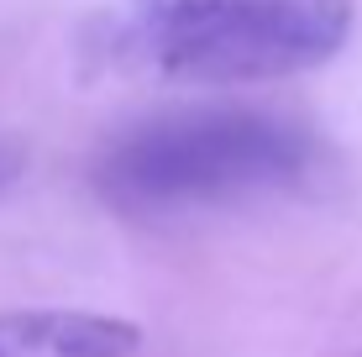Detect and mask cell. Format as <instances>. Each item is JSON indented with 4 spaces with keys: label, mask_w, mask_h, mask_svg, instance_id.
Masks as SVG:
<instances>
[{
    "label": "cell",
    "mask_w": 362,
    "mask_h": 357,
    "mask_svg": "<svg viewBox=\"0 0 362 357\" xmlns=\"http://www.w3.org/2000/svg\"><path fill=\"white\" fill-rule=\"evenodd\" d=\"M315 168L320 142L305 121L199 105L121 131L95 163V189L127 216H184L305 189Z\"/></svg>",
    "instance_id": "cell-1"
},
{
    "label": "cell",
    "mask_w": 362,
    "mask_h": 357,
    "mask_svg": "<svg viewBox=\"0 0 362 357\" xmlns=\"http://www.w3.org/2000/svg\"><path fill=\"white\" fill-rule=\"evenodd\" d=\"M352 37V0H116L100 58L173 84H268L331 64Z\"/></svg>",
    "instance_id": "cell-2"
},
{
    "label": "cell",
    "mask_w": 362,
    "mask_h": 357,
    "mask_svg": "<svg viewBox=\"0 0 362 357\" xmlns=\"http://www.w3.org/2000/svg\"><path fill=\"white\" fill-rule=\"evenodd\" d=\"M142 331L90 310L0 315V357H132Z\"/></svg>",
    "instance_id": "cell-3"
}]
</instances>
